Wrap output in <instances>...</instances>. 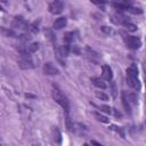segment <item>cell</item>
I'll list each match as a JSON object with an SVG mask.
<instances>
[{"label": "cell", "instance_id": "obj_19", "mask_svg": "<svg viewBox=\"0 0 146 146\" xmlns=\"http://www.w3.org/2000/svg\"><path fill=\"white\" fill-rule=\"evenodd\" d=\"M110 91H111V95L113 98H116L117 96V88H116V83L112 80L110 81Z\"/></svg>", "mask_w": 146, "mask_h": 146}, {"label": "cell", "instance_id": "obj_3", "mask_svg": "<svg viewBox=\"0 0 146 146\" xmlns=\"http://www.w3.org/2000/svg\"><path fill=\"white\" fill-rule=\"evenodd\" d=\"M123 41L125 43V46L129 48V49H139L141 47V40L140 38L138 36H135V35H124L123 36Z\"/></svg>", "mask_w": 146, "mask_h": 146}, {"label": "cell", "instance_id": "obj_5", "mask_svg": "<svg viewBox=\"0 0 146 146\" xmlns=\"http://www.w3.org/2000/svg\"><path fill=\"white\" fill-rule=\"evenodd\" d=\"M63 9H64V2H63V1H58V0L50 2L49 6H48V10H49L51 14H54V15L60 14V13L63 11Z\"/></svg>", "mask_w": 146, "mask_h": 146}, {"label": "cell", "instance_id": "obj_4", "mask_svg": "<svg viewBox=\"0 0 146 146\" xmlns=\"http://www.w3.org/2000/svg\"><path fill=\"white\" fill-rule=\"evenodd\" d=\"M19 56L21 57H19V60H18V66L21 68L29 70V68L34 67V64H33V60H32L30 54H21Z\"/></svg>", "mask_w": 146, "mask_h": 146}, {"label": "cell", "instance_id": "obj_11", "mask_svg": "<svg viewBox=\"0 0 146 146\" xmlns=\"http://www.w3.org/2000/svg\"><path fill=\"white\" fill-rule=\"evenodd\" d=\"M67 24V18L66 17H58L55 19V22L52 23V30H60L63 27H65Z\"/></svg>", "mask_w": 146, "mask_h": 146}, {"label": "cell", "instance_id": "obj_2", "mask_svg": "<svg viewBox=\"0 0 146 146\" xmlns=\"http://www.w3.org/2000/svg\"><path fill=\"white\" fill-rule=\"evenodd\" d=\"M127 83L135 90H140V82L138 78V68L135 64L127 68Z\"/></svg>", "mask_w": 146, "mask_h": 146}, {"label": "cell", "instance_id": "obj_27", "mask_svg": "<svg viewBox=\"0 0 146 146\" xmlns=\"http://www.w3.org/2000/svg\"><path fill=\"white\" fill-rule=\"evenodd\" d=\"M100 29H102V31H103V32H105L106 34H110V33L112 32V29H111V27H108V26H102Z\"/></svg>", "mask_w": 146, "mask_h": 146}, {"label": "cell", "instance_id": "obj_26", "mask_svg": "<svg viewBox=\"0 0 146 146\" xmlns=\"http://www.w3.org/2000/svg\"><path fill=\"white\" fill-rule=\"evenodd\" d=\"M44 33L49 35L48 38H49V39H50V40H51L52 42H55V41H56V35H55V34H54V33H52L51 31H49V30H48V31H44Z\"/></svg>", "mask_w": 146, "mask_h": 146}, {"label": "cell", "instance_id": "obj_28", "mask_svg": "<svg viewBox=\"0 0 146 146\" xmlns=\"http://www.w3.org/2000/svg\"><path fill=\"white\" fill-rule=\"evenodd\" d=\"M112 113H113L115 116H121V113H120L116 108H112Z\"/></svg>", "mask_w": 146, "mask_h": 146}, {"label": "cell", "instance_id": "obj_24", "mask_svg": "<svg viewBox=\"0 0 146 146\" xmlns=\"http://www.w3.org/2000/svg\"><path fill=\"white\" fill-rule=\"evenodd\" d=\"M96 97L99 98L100 100H107V99H108V96L105 95L104 92H100V91H97V92H96Z\"/></svg>", "mask_w": 146, "mask_h": 146}, {"label": "cell", "instance_id": "obj_22", "mask_svg": "<svg viewBox=\"0 0 146 146\" xmlns=\"http://www.w3.org/2000/svg\"><path fill=\"white\" fill-rule=\"evenodd\" d=\"M18 38H19L23 42H27L29 40H31V34L27 33V32H25V33H22L21 35H18Z\"/></svg>", "mask_w": 146, "mask_h": 146}, {"label": "cell", "instance_id": "obj_18", "mask_svg": "<svg viewBox=\"0 0 146 146\" xmlns=\"http://www.w3.org/2000/svg\"><path fill=\"white\" fill-rule=\"evenodd\" d=\"M38 49H39V43H38V42H33V43L26 44V50H27L29 54H33V52H35Z\"/></svg>", "mask_w": 146, "mask_h": 146}, {"label": "cell", "instance_id": "obj_30", "mask_svg": "<svg viewBox=\"0 0 146 146\" xmlns=\"http://www.w3.org/2000/svg\"><path fill=\"white\" fill-rule=\"evenodd\" d=\"M0 10H3V9H2V7H1V6H0Z\"/></svg>", "mask_w": 146, "mask_h": 146}, {"label": "cell", "instance_id": "obj_29", "mask_svg": "<svg viewBox=\"0 0 146 146\" xmlns=\"http://www.w3.org/2000/svg\"><path fill=\"white\" fill-rule=\"evenodd\" d=\"M91 145H92V146H103L100 143H98V141H96V140H94V139L91 140Z\"/></svg>", "mask_w": 146, "mask_h": 146}, {"label": "cell", "instance_id": "obj_1", "mask_svg": "<svg viewBox=\"0 0 146 146\" xmlns=\"http://www.w3.org/2000/svg\"><path fill=\"white\" fill-rule=\"evenodd\" d=\"M51 96H52V99L65 111V113H70V100L56 84L52 86Z\"/></svg>", "mask_w": 146, "mask_h": 146}, {"label": "cell", "instance_id": "obj_15", "mask_svg": "<svg viewBox=\"0 0 146 146\" xmlns=\"http://www.w3.org/2000/svg\"><path fill=\"white\" fill-rule=\"evenodd\" d=\"M26 32H27V33H30L31 35H32V34H35V33H38V32H39V23H36V22H33V23L29 24Z\"/></svg>", "mask_w": 146, "mask_h": 146}, {"label": "cell", "instance_id": "obj_25", "mask_svg": "<svg viewBox=\"0 0 146 146\" xmlns=\"http://www.w3.org/2000/svg\"><path fill=\"white\" fill-rule=\"evenodd\" d=\"M99 108H100V111H103V112H105V113H107V114H111L112 113V108L110 107V106H107V105H100V106H98Z\"/></svg>", "mask_w": 146, "mask_h": 146}, {"label": "cell", "instance_id": "obj_14", "mask_svg": "<svg viewBox=\"0 0 146 146\" xmlns=\"http://www.w3.org/2000/svg\"><path fill=\"white\" fill-rule=\"evenodd\" d=\"M91 82H92V84L95 87L100 88V89H105L107 87L106 83H105V81L103 79H100V78H91Z\"/></svg>", "mask_w": 146, "mask_h": 146}, {"label": "cell", "instance_id": "obj_17", "mask_svg": "<svg viewBox=\"0 0 146 146\" xmlns=\"http://www.w3.org/2000/svg\"><path fill=\"white\" fill-rule=\"evenodd\" d=\"M122 26H123L125 30H128V31H131V32H133V31H137V25H136V24H133V23H131L130 21H127V22H124V23L122 24Z\"/></svg>", "mask_w": 146, "mask_h": 146}, {"label": "cell", "instance_id": "obj_8", "mask_svg": "<svg viewBox=\"0 0 146 146\" xmlns=\"http://www.w3.org/2000/svg\"><path fill=\"white\" fill-rule=\"evenodd\" d=\"M79 36H80V34H79L78 31H70V32H67V33L64 34V41L66 42V44H70L71 46L73 42H75L76 40H79Z\"/></svg>", "mask_w": 146, "mask_h": 146}, {"label": "cell", "instance_id": "obj_9", "mask_svg": "<svg viewBox=\"0 0 146 146\" xmlns=\"http://www.w3.org/2000/svg\"><path fill=\"white\" fill-rule=\"evenodd\" d=\"M84 54H86V57H87L91 63L98 64V62H99V55H98L95 50H92L91 48L87 47V48L84 49Z\"/></svg>", "mask_w": 146, "mask_h": 146}, {"label": "cell", "instance_id": "obj_10", "mask_svg": "<svg viewBox=\"0 0 146 146\" xmlns=\"http://www.w3.org/2000/svg\"><path fill=\"white\" fill-rule=\"evenodd\" d=\"M102 71H103V73H102L103 80H105V81H112L113 80V72L108 65H103Z\"/></svg>", "mask_w": 146, "mask_h": 146}, {"label": "cell", "instance_id": "obj_12", "mask_svg": "<svg viewBox=\"0 0 146 146\" xmlns=\"http://www.w3.org/2000/svg\"><path fill=\"white\" fill-rule=\"evenodd\" d=\"M51 132H52V140H54L55 145L60 146V144H62V133H60L59 129L57 127H52Z\"/></svg>", "mask_w": 146, "mask_h": 146}, {"label": "cell", "instance_id": "obj_13", "mask_svg": "<svg viewBox=\"0 0 146 146\" xmlns=\"http://www.w3.org/2000/svg\"><path fill=\"white\" fill-rule=\"evenodd\" d=\"M121 99H122V105L127 112V114H131V105L129 104L128 99H127V95H125V91H122V95H121Z\"/></svg>", "mask_w": 146, "mask_h": 146}, {"label": "cell", "instance_id": "obj_16", "mask_svg": "<svg viewBox=\"0 0 146 146\" xmlns=\"http://www.w3.org/2000/svg\"><path fill=\"white\" fill-rule=\"evenodd\" d=\"M0 31H1V33H2L5 36H11V38H15V36H17V34L15 33V31H14V30H11V29L1 27V29H0Z\"/></svg>", "mask_w": 146, "mask_h": 146}, {"label": "cell", "instance_id": "obj_20", "mask_svg": "<svg viewBox=\"0 0 146 146\" xmlns=\"http://www.w3.org/2000/svg\"><path fill=\"white\" fill-rule=\"evenodd\" d=\"M92 114H94V116L96 117V120L99 121V122H103V123H108V122H110V120H108L105 115H102V114L98 113V112H94Z\"/></svg>", "mask_w": 146, "mask_h": 146}, {"label": "cell", "instance_id": "obj_23", "mask_svg": "<svg viewBox=\"0 0 146 146\" xmlns=\"http://www.w3.org/2000/svg\"><path fill=\"white\" fill-rule=\"evenodd\" d=\"M111 129H112V130H114V131H116L117 133H120V136H121L122 138H124V131H123V129H122L121 127H116V125H112V127H111Z\"/></svg>", "mask_w": 146, "mask_h": 146}, {"label": "cell", "instance_id": "obj_6", "mask_svg": "<svg viewBox=\"0 0 146 146\" xmlns=\"http://www.w3.org/2000/svg\"><path fill=\"white\" fill-rule=\"evenodd\" d=\"M11 26H13V27H15V29H21V30H24V31L26 32L29 24L26 23V21H25V19H24L22 16H15V17H14V19H13Z\"/></svg>", "mask_w": 146, "mask_h": 146}, {"label": "cell", "instance_id": "obj_21", "mask_svg": "<svg viewBox=\"0 0 146 146\" xmlns=\"http://www.w3.org/2000/svg\"><path fill=\"white\" fill-rule=\"evenodd\" d=\"M125 95H127V94H125ZM127 99H128V102H129L130 105H131V104H132V105H136L137 102H138V100H137L138 98H137V95H136V94H128V95H127Z\"/></svg>", "mask_w": 146, "mask_h": 146}, {"label": "cell", "instance_id": "obj_7", "mask_svg": "<svg viewBox=\"0 0 146 146\" xmlns=\"http://www.w3.org/2000/svg\"><path fill=\"white\" fill-rule=\"evenodd\" d=\"M42 70H43V73L47 74V75H57V74H59V70L50 62L44 63Z\"/></svg>", "mask_w": 146, "mask_h": 146}]
</instances>
